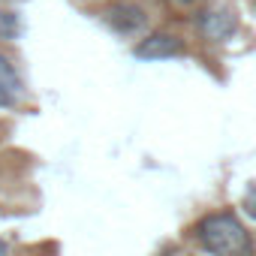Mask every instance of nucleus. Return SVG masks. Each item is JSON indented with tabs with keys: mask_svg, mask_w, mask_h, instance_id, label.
<instances>
[{
	"mask_svg": "<svg viewBox=\"0 0 256 256\" xmlns=\"http://www.w3.org/2000/svg\"><path fill=\"white\" fill-rule=\"evenodd\" d=\"M199 244L211 256H253V238L232 211H217L199 220Z\"/></svg>",
	"mask_w": 256,
	"mask_h": 256,
	"instance_id": "nucleus-1",
	"label": "nucleus"
},
{
	"mask_svg": "<svg viewBox=\"0 0 256 256\" xmlns=\"http://www.w3.org/2000/svg\"><path fill=\"white\" fill-rule=\"evenodd\" d=\"M181 52H184V40L175 36V34H166V30H157V34L145 36L133 48V54L139 60H166V58H175Z\"/></svg>",
	"mask_w": 256,
	"mask_h": 256,
	"instance_id": "nucleus-2",
	"label": "nucleus"
},
{
	"mask_svg": "<svg viewBox=\"0 0 256 256\" xmlns=\"http://www.w3.org/2000/svg\"><path fill=\"white\" fill-rule=\"evenodd\" d=\"M196 24H199L202 36L211 40V42H223V40H229V36L238 30V18H235V12L226 10V6L199 12V22H196Z\"/></svg>",
	"mask_w": 256,
	"mask_h": 256,
	"instance_id": "nucleus-3",
	"label": "nucleus"
},
{
	"mask_svg": "<svg viewBox=\"0 0 256 256\" xmlns=\"http://www.w3.org/2000/svg\"><path fill=\"white\" fill-rule=\"evenodd\" d=\"M106 22L118 34H139L148 22V12L139 4H133V0H118V4H112L106 10Z\"/></svg>",
	"mask_w": 256,
	"mask_h": 256,
	"instance_id": "nucleus-4",
	"label": "nucleus"
},
{
	"mask_svg": "<svg viewBox=\"0 0 256 256\" xmlns=\"http://www.w3.org/2000/svg\"><path fill=\"white\" fill-rule=\"evenodd\" d=\"M22 76L18 70L12 66V60L6 54H0V108H12L18 100H22Z\"/></svg>",
	"mask_w": 256,
	"mask_h": 256,
	"instance_id": "nucleus-5",
	"label": "nucleus"
},
{
	"mask_svg": "<svg viewBox=\"0 0 256 256\" xmlns=\"http://www.w3.org/2000/svg\"><path fill=\"white\" fill-rule=\"evenodd\" d=\"M18 24H16V16L12 12H0V34L4 36H16Z\"/></svg>",
	"mask_w": 256,
	"mask_h": 256,
	"instance_id": "nucleus-6",
	"label": "nucleus"
},
{
	"mask_svg": "<svg viewBox=\"0 0 256 256\" xmlns=\"http://www.w3.org/2000/svg\"><path fill=\"white\" fill-rule=\"evenodd\" d=\"M241 205H244V211L256 220V184H250V190L244 193V199H241Z\"/></svg>",
	"mask_w": 256,
	"mask_h": 256,
	"instance_id": "nucleus-7",
	"label": "nucleus"
},
{
	"mask_svg": "<svg viewBox=\"0 0 256 256\" xmlns=\"http://www.w3.org/2000/svg\"><path fill=\"white\" fill-rule=\"evenodd\" d=\"M0 256H10V250H6V244L0 241Z\"/></svg>",
	"mask_w": 256,
	"mask_h": 256,
	"instance_id": "nucleus-8",
	"label": "nucleus"
},
{
	"mask_svg": "<svg viewBox=\"0 0 256 256\" xmlns=\"http://www.w3.org/2000/svg\"><path fill=\"white\" fill-rule=\"evenodd\" d=\"M175 4H196V0H175Z\"/></svg>",
	"mask_w": 256,
	"mask_h": 256,
	"instance_id": "nucleus-9",
	"label": "nucleus"
}]
</instances>
